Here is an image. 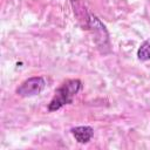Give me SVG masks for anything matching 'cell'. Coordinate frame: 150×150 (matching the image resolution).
Masks as SVG:
<instances>
[{"mask_svg": "<svg viewBox=\"0 0 150 150\" xmlns=\"http://www.w3.org/2000/svg\"><path fill=\"white\" fill-rule=\"evenodd\" d=\"M46 87V81L42 76H33L25 80L15 90L21 97H32L39 95Z\"/></svg>", "mask_w": 150, "mask_h": 150, "instance_id": "7a4b0ae2", "label": "cell"}, {"mask_svg": "<svg viewBox=\"0 0 150 150\" xmlns=\"http://www.w3.org/2000/svg\"><path fill=\"white\" fill-rule=\"evenodd\" d=\"M137 57L139 61L150 60V39L143 41L137 49Z\"/></svg>", "mask_w": 150, "mask_h": 150, "instance_id": "5b68a950", "label": "cell"}, {"mask_svg": "<svg viewBox=\"0 0 150 150\" xmlns=\"http://www.w3.org/2000/svg\"><path fill=\"white\" fill-rule=\"evenodd\" d=\"M88 25H89V28L95 33V41L96 43L98 42V40L102 41V46L103 47H107L104 45V40L107 42H109V35H108V32L104 27V25L100 21V19L93 14H89L88 16Z\"/></svg>", "mask_w": 150, "mask_h": 150, "instance_id": "3957f363", "label": "cell"}, {"mask_svg": "<svg viewBox=\"0 0 150 150\" xmlns=\"http://www.w3.org/2000/svg\"><path fill=\"white\" fill-rule=\"evenodd\" d=\"M70 131H71V135L74 136L75 141L77 143H81V144L88 143L94 136V129L91 127H89V125L75 127Z\"/></svg>", "mask_w": 150, "mask_h": 150, "instance_id": "277c9868", "label": "cell"}, {"mask_svg": "<svg viewBox=\"0 0 150 150\" xmlns=\"http://www.w3.org/2000/svg\"><path fill=\"white\" fill-rule=\"evenodd\" d=\"M82 88V82L79 79H71L63 82L56 90L48 103L47 109L49 111H56L67 104H71L75 96Z\"/></svg>", "mask_w": 150, "mask_h": 150, "instance_id": "6da1fadb", "label": "cell"}]
</instances>
